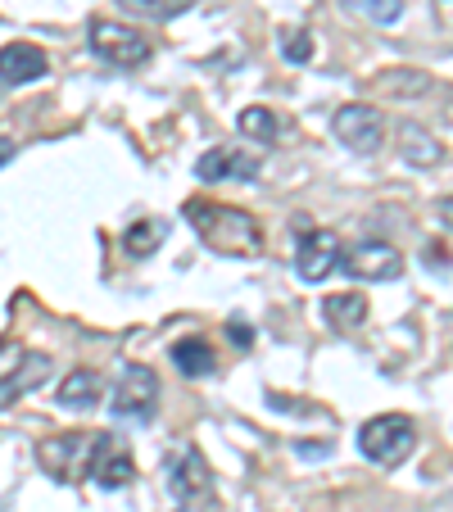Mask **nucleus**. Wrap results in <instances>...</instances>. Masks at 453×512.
<instances>
[{"label": "nucleus", "instance_id": "1", "mask_svg": "<svg viewBox=\"0 0 453 512\" xmlns=\"http://www.w3.org/2000/svg\"><path fill=\"white\" fill-rule=\"evenodd\" d=\"M186 218H191L195 236H200L213 254H227V259H254V254L263 250V232L245 209L213 204V200H191L186 204Z\"/></svg>", "mask_w": 453, "mask_h": 512}, {"label": "nucleus", "instance_id": "2", "mask_svg": "<svg viewBox=\"0 0 453 512\" xmlns=\"http://www.w3.org/2000/svg\"><path fill=\"white\" fill-rule=\"evenodd\" d=\"M358 449H363V458H372L376 467H399L417 449L413 417L381 413V417H372V422H363V431H358Z\"/></svg>", "mask_w": 453, "mask_h": 512}, {"label": "nucleus", "instance_id": "3", "mask_svg": "<svg viewBox=\"0 0 453 512\" xmlns=\"http://www.w3.org/2000/svg\"><path fill=\"white\" fill-rule=\"evenodd\" d=\"M96 445H100V431H68V435H50L37 445V463L46 467L55 481L73 485V481H87L91 472V458H96Z\"/></svg>", "mask_w": 453, "mask_h": 512}, {"label": "nucleus", "instance_id": "4", "mask_svg": "<svg viewBox=\"0 0 453 512\" xmlns=\"http://www.w3.org/2000/svg\"><path fill=\"white\" fill-rule=\"evenodd\" d=\"M87 37H91V50L114 68H141L145 59H150V37L136 32V28H127V23L96 19L87 28Z\"/></svg>", "mask_w": 453, "mask_h": 512}, {"label": "nucleus", "instance_id": "5", "mask_svg": "<svg viewBox=\"0 0 453 512\" xmlns=\"http://www.w3.org/2000/svg\"><path fill=\"white\" fill-rule=\"evenodd\" d=\"M155 404H159V377L155 368H123L118 377V390H114V417H127V422H150L155 417Z\"/></svg>", "mask_w": 453, "mask_h": 512}, {"label": "nucleus", "instance_id": "6", "mask_svg": "<svg viewBox=\"0 0 453 512\" xmlns=\"http://www.w3.org/2000/svg\"><path fill=\"white\" fill-rule=\"evenodd\" d=\"M331 127H336V136L349 150H358V155H376V150H381V136H386V118L372 105H340Z\"/></svg>", "mask_w": 453, "mask_h": 512}, {"label": "nucleus", "instance_id": "7", "mask_svg": "<svg viewBox=\"0 0 453 512\" xmlns=\"http://www.w3.org/2000/svg\"><path fill=\"white\" fill-rule=\"evenodd\" d=\"M168 490H173V499L182 503V508H209L213 503V476H209V463H204L195 449H186V454L173 458V467H168Z\"/></svg>", "mask_w": 453, "mask_h": 512}, {"label": "nucleus", "instance_id": "8", "mask_svg": "<svg viewBox=\"0 0 453 512\" xmlns=\"http://www.w3.org/2000/svg\"><path fill=\"white\" fill-rule=\"evenodd\" d=\"M340 259H345V250H340V236L327 232V227H318V232H309L304 241H299L295 272H299V281H327L331 272L340 268Z\"/></svg>", "mask_w": 453, "mask_h": 512}, {"label": "nucleus", "instance_id": "9", "mask_svg": "<svg viewBox=\"0 0 453 512\" xmlns=\"http://www.w3.org/2000/svg\"><path fill=\"white\" fill-rule=\"evenodd\" d=\"M345 263V272L349 277H358V281H395V277H404V254L395 250V245H386V241H367V245H358L349 259H340Z\"/></svg>", "mask_w": 453, "mask_h": 512}, {"label": "nucleus", "instance_id": "10", "mask_svg": "<svg viewBox=\"0 0 453 512\" xmlns=\"http://www.w3.org/2000/svg\"><path fill=\"white\" fill-rule=\"evenodd\" d=\"M46 68H50L46 50L32 46V41H14V46L0 50V82L5 87H28V82L46 78Z\"/></svg>", "mask_w": 453, "mask_h": 512}, {"label": "nucleus", "instance_id": "11", "mask_svg": "<svg viewBox=\"0 0 453 512\" xmlns=\"http://www.w3.org/2000/svg\"><path fill=\"white\" fill-rule=\"evenodd\" d=\"M87 476H96L105 490H123V485H132L136 467H132V458H127V449H118L114 440L100 431V445H96V458H91V472Z\"/></svg>", "mask_w": 453, "mask_h": 512}, {"label": "nucleus", "instance_id": "12", "mask_svg": "<svg viewBox=\"0 0 453 512\" xmlns=\"http://www.w3.org/2000/svg\"><path fill=\"white\" fill-rule=\"evenodd\" d=\"M200 177L204 182H222V177L254 182L259 177V159L241 155V150H209V155H200Z\"/></svg>", "mask_w": 453, "mask_h": 512}, {"label": "nucleus", "instance_id": "13", "mask_svg": "<svg viewBox=\"0 0 453 512\" xmlns=\"http://www.w3.org/2000/svg\"><path fill=\"white\" fill-rule=\"evenodd\" d=\"M55 395L64 408H91V404H100V395H105V377H100L96 368H73L64 381H59Z\"/></svg>", "mask_w": 453, "mask_h": 512}, {"label": "nucleus", "instance_id": "14", "mask_svg": "<svg viewBox=\"0 0 453 512\" xmlns=\"http://www.w3.org/2000/svg\"><path fill=\"white\" fill-rule=\"evenodd\" d=\"M399 155H404V164H413V168H435L444 159V145L435 141L426 127L404 123L399 127Z\"/></svg>", "mask_w": 453, "mask_h": 512}, {"label": "nucleus", "instance_id": "15", "mask_svg": "<svg viewBox=\"0 0 453 512\" xmlns=\"http://www.w3.org/2000/svg\"><path fill=\"white\" fill-rule=\"evenodd\" d=\"M173 368L182 372V377H213V372H218V354H213L200 336H186L173 345Z\"/></svg>", "mask_w": 453, "mask_h": 512}, {"label": "nucleus", "instance_id": "16", "mask_svg": "<svg viewBox=\"0 0 453 512\" xmlns=\"http://www.w3.org/2000/svg\"><path fill=\"white\" fill-rule=\"evenodd\" d=\"M322 318H327L336 331H354L358 322L367 318V295H358V290H345V295H327V300H322Z\"/></svg>", "mask_w": 453, "mask_h": 512}, {"label": "nucleus", "instance_id": "17", "mask_svg": "<svg viewBox=\"0 0 453 512\" xmlns=\"http://www.w3.org/2000/svg\"><path fill=\"white\" fill-rule=\"evenodd\" d=\"M164 236H168L164 218H141V223H132L123 232V245H127V254H132V259H150V254L164 245Z\"/></svg>", "mask_w": 453, "mask_h": 512}, {"label": "nucleus", "instance_id": "18", "mask_svg": "<svg viewBox=\"0 0 453 512\" xmlns=\"http://www.w3.org/2000/svg\"><path fill=\"white\" fill-rule=\"evenodd\" d=\"M241 132L254 136V141H277L281 118L272 114V109H263V105H250V109H241Z\"/></svg>", "mask_w": 453, "mask_h": 512}, {"label": "nucleus", "instance_id": "19", "mask_svg": "<svg viewBox=\"0 0 453 512\" xmlns=\"http://www.w3.org/2000/svg\"><path fill=\"white\" fill-rule=\"evenodd\" d=\"M118 5H127L132 14H141V19H155V23H168L177 19V14H186L195 5V0H118Z\"/></svg>", "mask_w": 453, "mask_h": 512}, {"label": "nucleus", "instance_id": "20", "mask_svg": "<svg viewBox=\"0 0 453 512\" xmlns=\"http://www.w3.org/2000/svg\"><path fill=\"white\" fill-rule=\"evenodd\" d=\"M354 14H363L367 23H381V28H390V23H399V14H404V0H345Z\"/></svg>", "mask_w": 453, "mask_h": 512}, {"label": "nucleus", "instance_id": "21", "mask_svg": "<svg viewBox=\"0 0 453 512\" xmlns=\"http://www.w3.org/2000/svg\"><path fill=\"white\" fill-rule=\"evenodd\" d=\"M376 87L386 96H422L431 82H426V73H376Z\"/></svg>", "mask_w": 453, "mask_h": 512}, {"label": "nucleus", "instance_id": "22", "mask_svg": "<svg viewBox=\"0 0 453 512\" xmlns=\"http://www.w3.org/2000/svg\"><path fill=\"white\" fill-rule=\"evenodd\" d=\"M281 55H286L290 64H309L313 59V32L309 28H286L281 32Z\"/></svg>", "mask_w": 453, "mask_h": 512}, {"label": "nucleus", "instance_id": "23", "mask_svg": "<svg viewBox=\"0 0 453 512\" xmlns=\"http://www.w3.org/2000/svg\"><path fill=\"white\" fill-rule=\"evenodd\" d=\"M19 363H23V349L5 340V345H0V381H10L14 372H19Z\"/></svg>", "mask_w": 453, "mask_h": 512}, {"label": "nucleus", "instance_id": "24", "mask_svg": "<svg viewBox=\"0 0 453 512\" xmlns=\"http://www.w3.org/2000/svg\"><path fill=\"white\" fill-rule=\"evenodd\" d=\"M227 331H232V345H241V349H250V345H254V336H250V327H245V322H232Z\"/></svg>", "mask_w": 453, "mask_h": 512}, {"label": "nucleus", "instance_id": "25", "mask_svg": "<svg viewBox=\"0 0 453 512\" xmlns=\"http://www.w3.org/2000/svg\"><path fill=\"white\" fill-rule=\"evenodd\" d=\"M5 159H10V141H0V164H5Z\"/></svg>", "mask_w": 453, "mask_h": 512}]
</instances>
